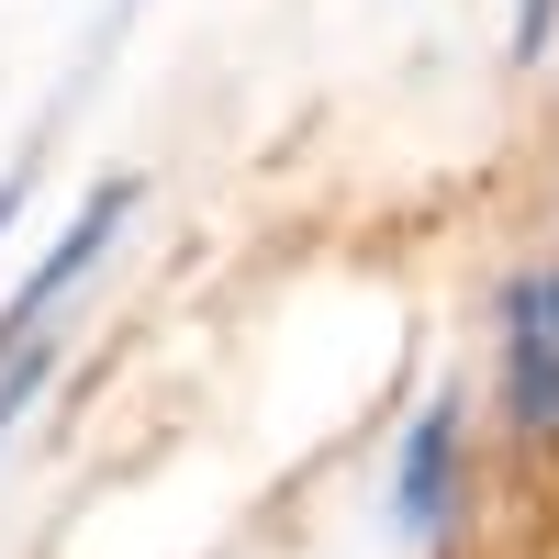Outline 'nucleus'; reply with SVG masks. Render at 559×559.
Listing matches in <instances>:
<instances>
[{
    "label": "nucleus",
    "instance_id": "1",
    "mask_svg": "<svg viewBox=\"0 0 559 559\" xmlns=\"http://www.w3.org/2000/svg\"><path fill=\"white\" fill-rule=\"evenodd\" d=\"M492 392H503V414H515V437H559V269L503 280Z\"/></svg>",
    "mask_w": 559,
    "mask_h": 559
},
{
    "label": "nucleus",
    "instance_id": "3",
    "mask_svg": "<svg viewBox=\"0 0 559 559\" xmlns=\"http://www.w3.org/2000/svg\"><path fill=\"white\" fill-rule=\"evenodd\" d=\"M448 481H459V414L437 403L426 426L403 437V471H392V526H403V537H437V526H448Z\"/></svg>",
    "mask_w": 559,
    "mask_h": 559
},
{
    "label": "nucleus",
    "instance_id": "4",
    "mask_svg": "<svg viewBox=\"0 0 559 559\" xmlns=\"http://www.w3.org/2000/svg\"><path fill=\"white\" fill-rule=\"evenodd\" d=\"M34 191V168H0V224H12V202Z\"/></svg>",
    "mask_w": 559,
    "mask_h": 559
},
{
    "label": "nucleus",
    "instance_id": "2",
    "mask_svg": "<svg viewBox=\"0 0 559 559\" xmlns=\"http://www.w3.org/2000/svg\"><path fill=\"white\" fill-rule=\"evenodd\" d=\"M123 224H134V179H102V191H90V202L68 213V236L45 247V269L23 280L12 302H0V358H12V347L34 336V324H45V313H57V302L79 292V280H90V258H102V247L123 236Z\"/></svg>",
    "mask_w": 559,
    "mask_h": 559
}]
</instances>
